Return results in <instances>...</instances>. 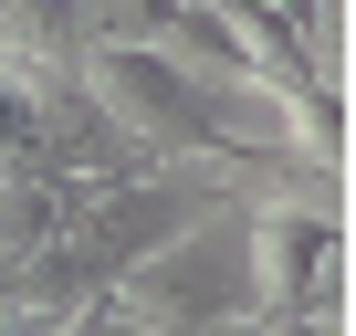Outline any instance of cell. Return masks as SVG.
<instances>
[{
    "mask_svg": "<svg viewBox=\"0 0 356 336\" xmlns=\"http://www.w3.org/2000/svg\"><path fill=\"white\" fill-rule=\"evenodd\" d=\"M189 336H293L283 315H220V326H189Z\"/></svg>",
    "mask_w": 356,
    "mask_h": 336,
    "instance_id": "3957f363",
    "label": "cell"
},
{
    "mask_svg": "<svg viewBox=\"0 0 356 336\" xmlns=\"http://www.w3.org/2000/svg\"><path fill=\"white\" fill-rule=\"evenodd\" d=\"M63 84L84 95V116H95L115 147H136V158H157V168H178V158H200V147H210L200 74L178 63L168 43H74Z\"/></svg>",
    "mask_w": 356,
    "mask_h": 336,
    "instance_id": "7a4b0ae2",
    "label": "cell"
},
{
    "mask_svg": "<svg viewBox=\"0 0 356 336\" xmlns=\"http://www.w3.org/2000/svg\"><path fill=\"white\" fill-rule=\"evenodd\" d=\"M220 315H252V263H241L231 200L178 221L147 263H126L105 284V326H126V336H189V326H220Z\"/></svg>",
    "mask_w": 356,
    "mask_h": 336,
    "instance_id": "6da1fadb",
    "label": "cell"
}]
</instances>
